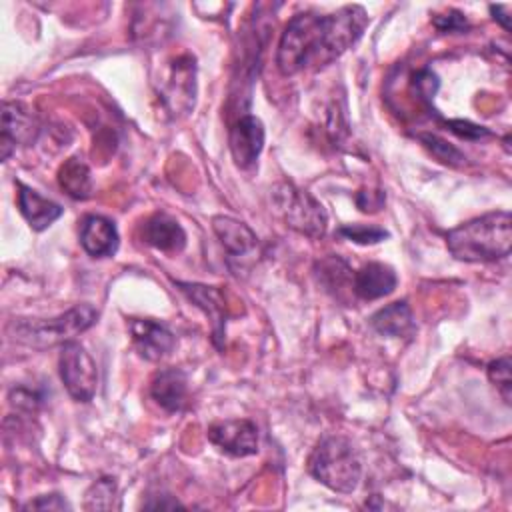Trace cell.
<instances>
[{
    "label": "cell",
    "mask_w": 512,
    "mask_h": 512,
    "mask_svg": "<svg viewBox=\"0 0 512 512\" xmlns=\"http://www.w3.org/2000/svg\"><path fill=\"white\" fill-rule=\"evenodd\" d=\"M276 204L286 220V224L300 234L310 238H320L326 232L328 216L322 204L304 190L294 188L292 184H282L276 194Z\"/></svg>",
    "instance_id": "5b68a950"
},
{
    "label": "cell",
    "mask_w": 512,
    "mask_h": 512,
    "mask_svg": "<svg viewBox=\"0 0 512 512\" xmlns=\"http://www.w3.org/2000/svg\"><path fill=\"white\" fill-rule=\"evenodd\" d=\"M98 320V310L90 304H78L68 312L48 320H14L10 334L16 342L32 348H48L74 340Z\"/></svg>",
    "instance_id": "277c9868"
},
{
    "label": "cell",
    "mask_w": 512,
    "mask_h": 512,
    "mask_svg": "<svg viewBox=\"0 0 512 512\" xmlns=\"http://www.w3.org/2000/svg\"><path fill=\"white\" fill-rule=\"evenodd\" d=\"M488 380L496 386L500 396L506 404H510L512 398V376H510V358H498L488 364Z\"/></svg>",
    "instance_id": "7402d4cb"
},
{
    "label": "cell",
    "mask_w": 512,
    "mask_h": 512,
    "mask_svg": "<svg viewBox=\"0 0 512 512\" xmlns=\"http://www.w3.org/2000/svg\"><path fill=\"white\" fill-rule=\"evenodd\" d=\"M116 498L118 496H116L114 478H100L86 492L84 508H88V510H112V508L118 506Z\"/></svg>",
    "instance_id": "44dd1931"
},
{
    "label": "cell",
    "mask_w": 512,
    "mask_h": 512,
    "mask_svg": "<svg viewBox=\"0 0 512 512\" xmlns=\"http://www.w3.org/2000/svg\"><path fill=\"white\" fill-rule=\"evenodd\" d=\"M510 6L508 4H498V6H490V12L494 14V20H498L502 24L504 30H510V16H506L504 12H508Z\"/></svg>",
    "instance_id": "f1b7e54d"
},
{
    "label": "cell",
    "mask_w": 512,
    "mask_h": 512,
    "mask_svg": "<svg viewBox=\"0 0 512 512\" xmlns=\"http://www.w3.org/2000/svg\"><path fill=\"white\" fill-rule=\"evenodd\" d=\"M448 250L456 260L492 262L510 254L512 218L510 212H490L468 220L446 234Z\"/></svg>",
    "instance_id": "7a4b0ae2"
},
{
    "label": "cell",
    "mask_w": 512,
    "mask_h": 512,
    "mask_svg": "<svg viewBox=\"0 0 512 512\" xmlns=\"http://www.w3.org/2000/svg\"><path fill=\"white\" fill-rule=\"evenodd\" d=\"M40 134V122L36 114L22 102L6 100L2 106V160L10 156L16 146H30Z\"/></svg>",
    "instance_id": "ba28073f"
},
{
    "label": "cell",
    "mask_w": 512,
    "mask_h": 512,
    "mask_svg": "<svg viewBox=\"0 0 512 512\" xmlns=\"http://www.w3.org/2000/svg\"><path fill=\"white\" fill-rule=\"evenodd\" d=\"M340 234L356 244H376V242H382L384 238H388L386 230H382L378 226H366V224L342 226Z\"/></svg>",
    "instance_id": "603a6c76"
},
{
    "label": "cell",
    "mask_w": 512,
    "mask_h": 512,
    "mask_svg": "<svg viewBox=\"0 0 512 512\" xmlns=\"http://www.w3.org/2000/svg\"><path fill=\"white\" fill-rule=\"evenodd\" d=\"M208 440L230 456H250L258 452V428L250 420H224L208 428Z\"/></svg>",
    "instance_id": "9c48e42d"
},
{
    "label": "cell",
    "mask_w": 512,
    "mask_h": 512,
    "mask_svg": "<svg viewBox=\"0 0 512 512\" xmlns=\"http://www.w3.org/2000/svg\"><path fill=\"white\" fill-rule=\"evenodd\" d=\"M370 326L382 334V336H390V338H400V336H410L416 328L414 318H412V310L404 300L392 302L384 308H380L378 312H374L370 316Z\"/></svg>",
    "instance_id": "d6986e66"
},
{
    "label": "cell",
    "mask_w": 512,
    "mask_h": 512,
    "mask_svg": "<svg viewBox=\"0 0 512 512\" xmlns=\"http://www.w3.org/2000/svg\"><path fill=\"white\" fill-rule=\"evenodd\" d=\"M142 240L162 252H180L186 244V232L176 218L158 212L144 222Z\"/></svg>",
    "instance_id": "2e32d148"
},
{
    "label": "cell",
    "mask_w": 512,
    "mask_h": 512,
    "mask_svg": "<svg viewBox=\"0 0 512 512\" xmlns=\"http://www.w3.org/2000/svg\"><path fill=\"white\" fill-rule=\"evenodd\" d=\"M368 14L362 6H344L332 14H296L284 28L276 64L284 76L320 68L344 54L364 32Z\"/></svg>",
    "instance_id": "6da1fadb"
},
{
    "label": "cell",
    "mask_w": 512,
    "mask_h": 512,
    "mask_svg": "<svg viewBox=\"0 0 512 512\" xmlns=\"http://www.w3.org/2000/svg\"><path fill=\"white\" fill-rule=\"evenodd\" d=\"M398 284L396 272L382 262H368L352 274V290L362 300L388 296Z\"/></svg>",
    "instance_id": "4fadbf2b"
},
{
    "label": "cell",
    "mask_w": 512,
    "mask_h": 512,
    "mask_svg": "<svg viewBox=\"0 0 512 512\" xmlns=\"http://www.w3.org/2000/svg\"><path fill=\"white\" fill-rule=\"evenodd\" d=\"M118 230L112 220L90 214L80 222V244L94 258H108L118 250Z\"/></svg>",
    "instance_id": "7c38bea8"
},
{
    "label": "cell",
    "mask_w": 512,
    "mask_h": 512,
    "mask_svg": "<svg viewBox=\"0 0 512 512\" xmlns=\"http://www.w3.org/2000/svg\"><path fill=\"white\" fill-rule=\"evenodd\" d=\"M24 510H70V504L60 494H44L24 504Z\"/></svg>",
    "instance_id": "484cf974"
},
{
    "label": "cell",
    "mask_w": 512,
    "mask_h": 512,
    "mask_svg": "<svg viewBox=\"0 0 512 512\" xmlns=\"http://www.w3.org/2000/svg\"><path fill=\"white\" fill-rule=\"evenodd\" d=\"M60 378L68 394L78 402H90L98 386V368L86 348L76 342H64L60 348Z\"/></svg>",
    "instance_id": "52a82bcc"
},
{
    "label": "cell",
    "mask_w": 512,
    "mask_h": 512,
    "mask_svg": "<svg viewBox=\"0 0 512 512\" xmlns=\"http://www.w3.org/2000/svg\"><path fill=\"white\" fill-rule=\"evenodd\" d=\"M176 286L210 318L214 342L220 346V342L224 338V324H226L224 298H222L220 290L214 286L190 284V282H176Z\"/></svg>",
    "instance_id": "9a60e30c"
},
{
    "label": "cell",
    "mask_w": 512,
    "mask_h": 512,
    "mask_svg": "<svg viewBox=\"0 0 512 512\" xmlns=\"http://www.w3.org/2000/svg\"><path fill=\"white\" fill-rule=\"evenodd\" d=\"M18 208L22 212V216L26 218V222L34 228V230H46L54 220H58L62 216V206L40 196L36 190L18 184Z\"/></svg>",
    "instance_id": "ac0fdd59"
},
{
    "label": "cell",
    "mask_w": 512,
    "mask_h": 512,
    "mask_svg": "<svg viewBox=\"0 0 512 512\" xmlns=\"http://www.w3.org/2000/svg\"><path fill=\"white\" fill-rule=\"evenodd\" d=\"M130 334L136 352L150 362L166 358L176 346L174 334L164 324L150 318H132Z\"/></svg>",
    "instance_id": "8fae6325"
},
{
    "label": "cell",
    "mask_w": 512,
    "mask_h": 512,
    "mask_svg": "<svg viewBox=\"0 0 512 512\" xmlns=\"http://www.w3.org/2000/svg\"><path fill=\"white\" fill-rule=\"evenodd\" d=\"M212 228L214 234L218 236L220 244L228 252L230 258H244L250 256L256 246L258 238L256 234L240 220L230 218V216H214L212 218Z\"/></svg>",
    "instance_id": "5bb4252c"
},
{
    "label": "cell",
    "mask_w": 512,
    "mask_h": 512,
    "mask_svg": "<svg viewBox=\"0 0 512 512\" xmlns=\"http://www.w3.org/2000/svg\"><path fill=\"white\" fill-rule=\"evenodd\" d=\"M58 182L62 190L76 200H86L92 194V176L80 158H70L60 166Z\"/></svg>",
    "instance_id": "ffe728a7"
},
{
    "label": "cell",
    "mask_w": 512,
    "mask_h": 512,
    "mask_svg": "<svg viewBox=\"0 0 512 512\" xmlns=\"http://www.w3.org/2000/svg\"><path fill=\"white\" fill-rule=\"evenodd\" d=\"M448 128L462 138H482V136L490 134L484 126H478V124H472L466 120H452V122H448Z\"/></svg>",
    "instance_id": "83f0119b"
},
{
    "label": "cell",
    "mask_w": 512,
    "mask_h": 512,
    "mask_svg": "<svg viewBox=\"0 0 512 512\" xmlns=\"http://www.w3.org/2000/svg\"><path fill=\"white\" fill-rule=\"evenodd\" d=\"M158 94L164 110L172 118L192 110L196 96V66L192 56H178L168 64L160 74Z\"/></svg>",
    "instance_id": "8992f818"
},
{
    "label": "cell",
    "mask_w": 512,
    "mask_h": 512,
    "mask_svg": "<svg viewBox=\"0 0 512 512\" xmlns=\"http://www.w3.org/2000/svg\"><path fill=\"white\" fill-rule=\"evenodd\" d=\"M432 24L440 32H462L468 28V20L464 18V14H460L456 10H448L446 14H436L432 18Z\"/></svg>",
    "instance_id": "d4e9b609"
},
{
    "label": "cell",
    "mask_w": 512,
    "mask_h": 512,
    "mask_svg": "<svg viewBox=\"0 0 512 512\" xmlns=\"http://www.w3.org/2000/svg\"><path fill=\"white\" fill-rule=\"evenodd\" d=\"M308 470L318 482L340 494L354 492L362 476L358 452L344 436L322 438L308 458Z\"/></svg>",
    "instance_id": "3957f363"
},
{
    "label": "cell",
    "mask_w": 512,
    "mask_h": 512,
    "mask_svg": "<svg viewBox=\"0 0 512 512\" xmlns=\"http://www.w3.org/2000/svg\"><path fill=\"white\" fill-rule=\"evenodd\" d=\"M420 140L426 144V148H430V152L438 160H442L446 164H460L464 160V156H462V152L458 148H454L452 144H448L446 140H442V138H438L434 134H420Z\"/></svg>",
    "instance_id": "cb8c5ba5"
},
{
    "label": "cell",
    "mask_w": 512,
    "mask_h": 512,
    "mask_svg": "<svg viewBox=\"0 0 512 512\" xmlns=\"http://www.w3.org/2000/svg\"><path fill=\"white\" fill-rule=\"evenodd\" d=\"M230 152L238 168L248 170L258 162V156L264 148V126L262 122L252 116L244 114L236 120V124L230 128Z\"/></svg>",
    "instance_id": "30bf717a"
},
{
    "label": "cell",
    "mask_w": 512,
    "mask_h": 512,
    "mask_svg": "<svg viewBox=\"0 0 512 512\" xmlns=\"http://www.w3.org/2000/svg\"><path fill=\"white\" fill-rule=\"evenodd\" d=\"M414 88L418 90L420 98L422 100H430L436 90H438V78L436 74H432L430 70H420L416 76H414Z\"/></svg>",
    "instance_id": "4316f807"
},
{
    "label": "cell",
    "mask_w": 512,
    "mask_h": 512,
    "mask_svg": "<svg viewBox=\"0 0 512 512\" xmlns=\"http://www.w3.org/2000/svg\"><path fill=\"white\" fill-rule=\"evenodd\" d=\"M150 394L166 412H180L188 396L186 374L178 368L160 370L150 384Z\"/></svg>",
    "instance_id": "e0dca14e"
}]
</instances>
